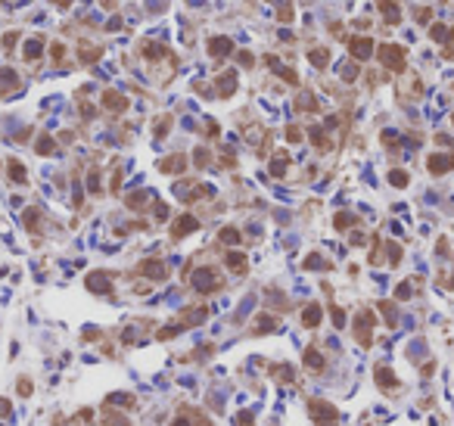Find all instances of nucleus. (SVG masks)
<instances>
[{"label": "nucleus", "instance_id": "nucleus-7", "mask_svg": "<svg viewBox=\"0 0 454 426\" xmlns=\"http://www.w3.org/2000/svg\"><path fill=\"white\" fill-rule=\"evenodd\" d=\"M218 90H221V97H230L233 90H237V72H224V75L218 78Z\"/></svg>", "mask_w": 454, "mask_h": 426}, {"label": "nucleus", "instance_id": "nucleus-6", "mask_svg": "<svg viewBox=\"0 0 454 426\" xmlns=\"http://www.w3.org/2000/svg\"><path fill=\"white\" fill-rule=\"evenodd\" d=\"M209 53H212V56H230V53H233V41L230 38H212L209 41Z\"/></svg>", "mask_w": 454, "mask_h": 426}, {"label": "nucleus", "instance_id": "nucleus-30", "mask_svg": "<svg viewBox=\"0 0 454 426\" xmlns=\"http://www.w3.org/2000/svg\"><path fill=\"white\" fill-rule=\"evenodd\" d=\"M333 324H336V327L346 324V314H342V308H333Z\"/></svg>", "mask_w": 454, "mask_h": 426}, {"label": "nucleus", "instance_id": "nucleus-10", "mask_svg": "<svg viewBox=\"0 0 454 426\" xmlns=\"http://www.w3.org/2000/svg\"><path fill=\"white\" fill-rule=\"evenodd\" d=\"M103 106H106V109H115V112H121V109L128 106V100L118 97L115 90H106V94H103Z\"/></svg>", "mask_w": 454, "mask_h": 426}, {"label": "nucleus", "instance_id": "nucleus-17", "mask_svg": "<svg viewBox=\"0 0 454 426\" xmlns=\"http://www.w3.org/2000/svg\"><path fill=\"white\" fill-rule=\"evenodd\" d=\"M429 38L439 41V44H448V28H445V25H432V28H429Z\"/></svg>", "mask_w": 454, "mask_h": 426}, {"label": "nucleus", "instance_id": "nucleus-13", "mask_svg": "<svg viewBox=\"0 0 454 426\" xmlns=\"http://www.w3.org/2000/svg\"><path fill=\"white\" fill-rule=\"evenodd\" d=\"M41 50H44L41 38H31V41L25 44V59H38V56H41Z\"/></svg>", "mask_w": 454, "mask_h": 426}, {"label": "nucleus", "instance_id": "nucleus-16", "mask_svg": "<svg viewBox=\"0 0 454 426\" xmlns=\"http://www.w3.org/2000/svg\"><path fill=\"white\" fill-rule=\"evenodd\" d=\"M143 274H150V277H156V280H162V277H165V268H162L159 262H147V265H143Z\"/></svg>", "mask_w": 454, "mask_h": 426}, {"label": "nucleus", "instance_id": "nucleus-19", "mask_svg": "<svg viewBox=\"0 0 454 426\" xmlns=\"http://www.w3.org/2000/svg\"><path fill=\"white\" fill-rule=\"evenodd\" d=\"M78 56H81V63H94V59L100 56V47H81Z\"/></svg>", "mask_w": 454, "mask_h": 426}, {"label": "nucleus", "instance_id": "nucleus-38", "mask_svg": "<svg viewBox=\"0 0 454 426\" xmlns=\"http://www.w3.org/2000/svg\"><path fill=\"white\" fill-rule=\"evenodd\" d=\"M451 125H454V115H451Z\"/></svg>", "mask_w": 454, "mask_h": 426}, {"label": "nucleus", "instance_id": "nucleus-25", "mask_svg": "<svg viewBox=\"0 0 454 426\" xmlns=\"http://www.w3.org/2000/svg\"><path fill=\"white\" fill-rule=\"evenodd\" d=\"M342 78H346V81H355V78H358V69H355V63L342 66Z\"/></svg>", "mask_w": 454, "mask_h": 426}, {"label": "nucleus", "instance_id": "nucleus-8", "mask_svg": "<svg viewBox=\"0 0 454 426\" xmlns=\"http://www.w3.org/2000/svg\"><path fill=\"white\" fill-rule=\"evenodd\" d=\"M190 230H196V218H193V215H180V221L171 227V236H184V233H190Z\"/></svg>", "mask_w": 454, "mask_h": 426}, {"label": "nucleus", "instance_id": "nucleus-9", "mask_svg": "<svg viewBox=\"0 0 454 426\" xmlns=\"http://www.w3.org/2000/svg\"><path fill=\"white\" fill-rule=\"evenodd\" d=\"M320 318H323L320 305H308V308L302 311V324H305V327H317V324H320Z\"/></svg>", "mask_w": 454, "mask_h": 426}, {"label": "nucleus", "instance_id": "nucleus-1", "mask_svg": "<svg viewBox=\"0 0 454 426\" xmlns=\"http://www.w3.org/2000/svg\"><path fill=\"white\" fill-rule=\"evenodd\" d=\"M379 63L392 72H405V47L398 44H383L379 47Z\"/></svg>", "mask_w": 454, "mask_h": 426}, {"label": "nucleus", "instance_id": "nucleus-14", "mask_svg": "<svg viewBox=\"0 0 454 426\" xmlns=\"http://www.w3.org/2000/svg\"><path fill=\"white\" fill-rule=\"evenodd\" d=\"M87 286H90V289H100V292H109V283H106L103 274H90V277H87Z\"/></svg>", "mask_w": 454, "mask_h": 426}, {"label": "nucleus", "instance_id": "nucleus-3", "mask_svg": "<svg viewBox=\"0 0 454 426\" xmlns=\"http://www.w3.org/2000/svg\"><path fill=\"white\" fill-rule=\"evenodd\" d=\"M370 327H373V314L361 311L358 321H355V336L361 339V345H370Z\"/></svg>", "mask_w": 454, "mask_h": 426}, {"label": "nucleus", "instance_id": "nucleus-21", "mask_svg": "<svg viewBox=\"0 0 454 426\" xmlns=\"http://www.w3.org/2000/svg\"><path fill=\"white\" fill-rule=\"evenodd\" d=\"M180 165H184V159L174 156V159H168L165 165H162V171H174V174H177V171H180Z\"/></svg>", "mask_w": 454, "mask_h": 426}, {"label": "nucleus", "instance_id": "nucleus-24", "mask_svg": "<svg viewBox=\"0 0 454 426\" xmlns=\"http://www.w3.org/2000/svg\"><path fill=\"white\" fill-rule=\"evenodd\" d=\"M389 180L395 184V187H408V174H405V171H392Z\"/></svg>", "mask_w": 454, "mask_h": 426}, {"label": "nucleus", "instance_id": "nucleus-32", "mask_svg": "<svg viewBox=\"0 0 454 426\" xmlns=\"http://www.w3.org/2000/svg\"><path fill=\"white\" fill-rule=\"evenodd\" d=\"M389 258H392V265H398V258H402V249H398V246H389Z\"/></svg>", "mask_w": 454, "mask_h": 426}, {"label": "nucleus", "instance_id": "nucleus-22", "mask_svg": "<svg viewBox=\"0 0 454 426\" xmlns=\"http://www.w3.org/2000/svg\"><path fill=\"white\" fill-rule=\"evenodd\" d=\"M143 53H147L150 59H159V56H165V47H156V44H150V47H143Z\"/></svg>", "mask_w": 454, "mask_h": 426}, {"label": "nucleus", "instance_id": "nucleus-28", "mask_svg": "<svg viewBox=\"0 0 454 426\" xmlns=\"http://www.w3.org/2000/svg\"><path fill=\"white\" fill-rule=\"evenodd\" d=\"M38 153H53V140H50V137H41V143H38Z\"/></svg>", "mask_w": 454, "mask_h": 426}, {"label": "nucleus", "instance_id": "nucleus-2", "mask_svg": "<svg viewBox=\"0 0 454 426\" xmlns=\"http://www.w3.org/2000/svg\"><path fill=\"white\" fill-rule=\"evenodd\" d=\"M426 168H429V174H445V171H451V168H454V153H435V156H429V159H426Z\"/></svg>", "mask_w": 454, "mask_h": 426}, {"label": "nucleus", "instance_id": "nucleus-4", "mask_svg": "<svg viewBox=\"0 0 454 426\" xmlns=\"http://www.w3.org/2000/svg\"><path fill=\"white\" fill-rule=\"evenodd\" d=\"M349 53L355 59H370L373 56V41L370 38H352L349 41Z\"/></svg>", "mask_w": 454, "mask_h": 426}, {"label": "nucleus", "instance_id": "nucleus-34", "mask_svg": "<svg viewBox=\"0 0 454 426\" xmlns=\"http://www.w3.org/2000/svg\"><path fill=\"white\" fill-rule=\"evenodd\" d=\"M429 16H432V10H417V19L420 22H429Z\"/></svg>", "mask_w": 454, "mask_h": 426}, {"label": "nucleus", "instance_id": "nucleus-11", "mask_svg": "<svg viewBox=\"0 0 454 426\" xmlns=\"http://www.w3.org/2000/svg\"><path fill=\"white\" fill-rule=\"evenodd\" d=\"M376 383H379V389H395L398 386V380L392 377L389 367H376Z\"/></svg>", "mask_w": 454, "mask_h": 426}, {"label": "nucleus", "instance_id": "nucleus-29", "mask_svg": "<svg viewBox=\"0 0 454 426\" xmlns=\"http://www.w3.org/2000/svg\"><path fill=\"white\" fill-rule=\"evenodd\" d=\"M289 16H293V10H289V0H283V7H280V22H289Z\"/></svg>", "mask_w": 454, "mask_h": 426}, {"label": "nucleus", "instance_id": "nucleus-35", "mask_svg": "<svg viewBox=\"0 0 454 426\" xmlns=\"http://www.w3.org/2000/svg\"><path fill=\"white\" fill-rule=\"evenodd\" d=\"M408 295H411V286L402 283V286H398V299H408Z\"/></svg>", "mask_w": 454, "mask_h": 426}, {"label": "nucleus", "instance_id": "nucleus-5", "mask_svg": "<svg viewBox=\"0 0 454 426\" xmlns=\"http://www.w3.org/2000/svg\"><path fill=\"white\" fill-rule=\"evenodd\" d=\"M379 13L386 16L389 25H398V22H402V7L392 4V0H379Z\"/></svg>", "mask_w": 454, "mask_h": 426}, {"label": "nucleus", "instance_id": "nucleus-36", "mask_svg": "<svg viewBox=\"0 0 454 426\" xmlns=\"http://www.w3.org/2000/svg\"><path fill=\"white\" fill-rule=\"evenodd\" d=\"M16 38H19V34H16V31H10L7 38H4V47H13V41H16Z\"/></svg>", "mask_w": 454, "mask_h": 426}, {"label": "nucleus", "instance_id": "nucleus-23", "mask_svg": "<svg viewBox=\"0 0 454 426\" xmlns=\"http://www.w3.org/2000/svg\"><path fill=\"white\" fill-rule=\"evenodd\" d=\"M10 174H13V180H25V168L19 162H10Z\"/></svg>", "mask_w": 454, "mask_h": 426}, {"label": "nucleus", "instance_id": "nucleus-20", "mask_svg": "<svg viewBox=\"0 0 454 426\" xmlns=\"http://www.w3.org/2000/svg\"><path fill=\"white\" fill-rule=\"evenodd\" d=\"M227 265H230L233 271H243V268H246V258L237 255V252H230V255H227Z\"/></svg>", "mask_w": 454, "mask_h": 426}, {"label": "nucleus", "instance_id": "nucleus-15", "mask_svg": "<svg viewBox=\"0 0 454 426\" xmlns=\"http://www.w3.org/2000/svg\"><path fill=\"white\" fill-rule=\"evenodd\" d=\"M305 364L311 367V370H320V367H323V358L317 355V348H308V351H305Z\"/></svg>", "mask_w": 454, "mask_h": 426}, {"label": "nucleus", "instance_id": "nucleus-26", "mask_svg": "<svg viewBox=\"0 0 454 426\" xmlns=\"http://www.w3.org/2000/svg\"><path fill=\"white\" fill-rule=\"evenodd\" d=\"M221 239H224V243H240V233L233 230V227H227V230H221Z\"/></svg>", "mask_w": 454, "mask_h": 426}, {"label": "nucleus", "instance_id": "nucleus-31", "mask_svg": "<svg viewBox=\"0 0 454 426\" xmlns=\"http://www.w3.org/2000/svg\"><path fill=\"white\" fill-rule=\"evenodd\" d=\"M286 137L293 140V143H299V140H302V131H299V128H289V131H286Z\"/></svg>", "mask_w": 454, "mask_h": 426}, {"label": "nucleus", "instance_id": "nucleus-27", "mask_svg": "<svg viewBox=\"0 0 454 426\" xmlns=\"http://www.w3.org/2000/svg\"><path fill=\"white\" fill-rule=\"evenodd\" d=\"M349 224H355V218L352 215H336V227L342 230V227H349Z\"/></svg>", "mask_w": 454, "mask_h": 426}, {"label": "nucleus", "instance_id": "nucleus-37", "mask_svg": "<svg viewBox=\"0 0 454 426\" xmlns=\"http://www.w3.org/2000/svg\"><path fill=\"white\" fill-rule=\"evenodd\" d=\"M100 4H103V7H112V4H115V0H100Z\"/></svg>", "mask_w": 454, "mask_h": 426}, {"label": "nucleus", "instance_id": "nucleus-33", "mask_svg": "<svg viewBox=\"0 0 454 426\" xmlns=\"http://www.w3.org/2000/svg\"><path fill=\"white\" fill-rule=\"evenodd\" d=\"M62 53H66L62 44H53V59H62Z\"/></svg>", "mask_w": 454, "mask_h": 426}, {"label": "nucleus", "instance_id": "nucleus-18", "mask_svg": "<svg viewBox=\"0 0 454 426\" xmlns=\"http://www.w3.org/2000/svg\"><path fill=\"white\" fill-rule=\"evenodd\" d=\"M311 140H314L317 150H327V146H330V140H327V134L320 131V128H311Z\"/></svg>", "mask_w": 454, "mask_h": 426}, {"label": "nucleus", "instance_id": "nucleus-12", "mask_svg": "<svg viewBox=\"0 0 454 426\" xmlns=\"http://www.w3.org/2000/svg\"><path fill=\"white\" fill-rule=\"evenodd\" d=\"M308 59H311L317 69H323L327 63H330V50H327V47H317V50H311V53H308Z\"/></svg>", "mask_w": 454, "mask_h": 426}]
</instances>
